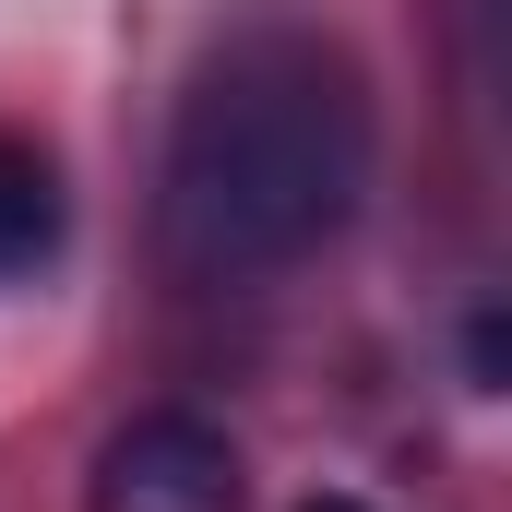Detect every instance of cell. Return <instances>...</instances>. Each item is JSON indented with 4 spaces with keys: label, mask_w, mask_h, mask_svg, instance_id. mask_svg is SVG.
Listing matches in <instances>:
<instances>
[{
    "label": "cell",
    "mask_w": 512,
    "mask_h": 512,
    "mask_svg": "<svg viewBox=\"0 0 512 512\" xmlns=\"http://www.w3.org/2000/svg\"><path fill=\"white\" fill-rule=\"evenodd\" d=\"M370 191V84L310 24H239L179 120H167V191L155 227L167 262L203 286H251L310 262Z\"/></svg>",
    "instance_id": "6da1fadb"
},
{
    "label": "cell",
    "mask_w": 512,
    "mask_h": 512,
    "mask_svg": "<svg viewBox=\"0 0 512 512\" xmlns=\"http://www.w3.org/2000/svg\"><path fill=\"white\" fill-rule=\"evenodd\" d=\"M84 512H251V465L215 417L155 405V417L108 429V453L84 477Z\"/></svg>",
    "instance_id": "7a4b0ae2"
},
{
    "label": "cell",
    "mask_w": 512,
    "mask_h": 512,
    "mask_svg": "<svg viewBox=\"0 0 512 512\" xmlns=\"http://www.w3.org/2000/svg\"><path fill=\"white\" fill-rule=\"evenodd\" d=\"M60 262V167L36 131H0V274Z\"/></svg>",
    "instance_id": "3957f363"
},
{
    "label": "cell",
    "mask_w": 512,
    "mask_h": 512,
    "mask_svg": "<svg viewBox=\"0 0 512 512\" xmlns=\"http://www.w3.org/2000/svg\"><path fill=\"white\" fill-rule=\"evenodd\" d=\"M465 370H477V393H501V310L465 322Z\"/></svg>",
    "instance_id": "277c9868"
},
{
    "label": "cell",
    "mask_w": 512,
    "mask_h": 512,
    "mask_svg": "<svg viewBox=\"0 0 512 512\" xmlns=\"http://www.w3.org/2000/svg\"><path fill=\"white\" fill-rule=\"evenodd\" d=\"M298 512H382V501H346V489H322V501H298Z\"/></svg>",
    "instance_id": "5b68a950"
}]
</instances>
